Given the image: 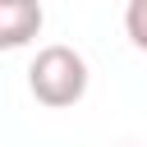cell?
<instances>
[{"mask_svg":"<svg viewBox=\"0 0 147 147\" xmlns=\"http://www.w3.org/2000/svg\"><path fill=\"white\" fill-rule=\"evenodd\" d=\"M28 92L46 106V110H69L87 96V60L55 41V46H41L28 64Z\"/></svg>","mask_w":147,"mask_h":147,"instance_id":"cell-1","label":"cell"},{"mask_svg":"<svg viewBox=\"0 0 147 147\" xmlns=\"http://www.w3.org/2000/svg\"><path fill=\"white\" fill-rule=\"evenodd\" d=\"M46 23L37 0H0V51H23Z\"/></svg>","mask_w":147,"mask_h":147,"instance_id":"cell-2","label":"cell"},{"mask_svg":"<svg viewBox=\"0 0 147 147\" xmlns=\"http://www.w3.org/2000/svg\"><path fill=\"white\" fill-rule=\"evenodd\" d=\"M124 32H129V41H133L138 51H147V0H129V9H124Z\"/></svg>","mask_w":147,"mask_h":147,"instance_id":"cell-3","label":"cell"}]
</instances>
